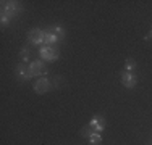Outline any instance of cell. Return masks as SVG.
Segmentation results:
<instances>
[{
  "mask_svg": "<svg viewBox=\"0 0 152 145\" xmlns=\"http://www.w3.org/2000/svg\"><path fill=\"white\" fill-rule=\"evenodd\" d=\"M50 87H52V82L47 78H41L34 82V92L36 94H45L50 90Z\"/></svg>",
  "mask_w": 152,
  "mask_h": 145,
  "instance_id": "52a82bcc",
  "label": "cell"
},
{
  "mask_svg": "<svg viewBox=\"0 0 152 145\" xmlns=\"http://www.w3.org/2000/svg\"><path fill=\"white\" fill-rule=\"evenodd\" d=\"M20 10H21L20 2H2V18H0L2 26H5Z\"/></svg>",
  "mask_w": 152,
  "mask_h": 145,
  "instance_id": "6da1fadb",
  "label": "cell"
},
{
  "mask_svg": "<svg viewBox=\"0 0 152 145\" xmlns=\"http://www.w3.org/2000/svg\"><path fill=\"white\" fill-rule=\"evenodd\" d=\"M49 32H52V34H55L58 39H63V36H65V31H63V28H61V26H57V24H55V26H50V28H49Z\"/></svg>",
  "mask_w": 152,
  "mask_h": 145,
  "instance_id": "30bf717a",
  "label": "cell"
},
{
  "mask_svg": "<svg viewBox=\"0 0 152 145\" xmlns=\"http://www.w3.org/2000/svg\"><path fill=\"white\" fill-rule=\"evenodd\" d=\"M149 37H152V28H151V32H149Z\"/></svg>",
  "mask_w": 152,
  "mask_h": 145,
  "instance_id": "5bb4252c",
  "label": "cell"
},
{
  "mask_svg": "<svg viewBox=\"0 0 152 145\" xmlns=\"http://www.w3.org/2000/svg\"><path fill=\"white\" fill-rule=\"evenodd\" d=\"M28 68H29V72H31L32 78H34V76L45 74V72H47V68H45V65H44V61H42V60H34V61H31Z\"/></svg>",
  "mask_w": 152,
  "mask_h": 145,
  "instance_id": "5b68a950",
  "label": "cell"
},
{
  "mask_svg": "<svg viewBox=\"0 0 152 145\" xmlns=\"http://www.w3.org/2000/svg\"><path fill=\"white\" fill-rule=\"evenodd\" d=\"M88 128L91 129L92 134H96V132L100 134V132L104 130V128H105V118H104L102 115H94L92 119L89 121Z\"/></svg>",
  "mask_w": 152,
  "mask_h": 145,
  "instance_id": "3957f363",
  "label": "cell"
},
{
  "mask_svg": "<svg viewBox=\"0 0 152 145\" xmlns=\"http://www.w3.org/2000/svg\"><path fill=\"white\" fill-rule=\"evenodd\" d=\"M134 68H136V61L133 60V58H126V61H125V71L131 72Z\"/></svg>",
  "mask_w": 152,
  "mask_h": 145,
  "instance_id": "4fadbf2b",
  "label": "cell"
},
{
  "mask_svg": "<svg viewBox=\"0 0 152 145\" xmlns=\"http://www.w3.org/2000/svg\"><path fill=\"white\" fill-rule=\"evenodd\" d=\"M29 57H31V52H29V49H28V47H23V49L20 50V60H21V63H24V61H28V60H29Z\"/></svg>",
  "mask_w": 152,
  "mask_h": 145,
  "instance_id": "8fae6325",
  "label": "cell"
},
{
  "mask_svg": "<svg viewBox=\"0 0 152 145\" xmlns=\"http://www.w3.org/2000/svg\"><path fill=\"white\" fill-rule=\"evenodd\" d=\"M58 41H60V39L57 37L55 34H52V32H47V34H45V44H44V45H52V47H55L57 44H58Z\"/></svg>",
  "mask_w": 152,
  "mask_h": 145,
  "instance_id": "9c48e42d",
  "label": "cell"
},
{
  "mask_svg": "<svg viewBox=\"0 0 152 145\" xmlns=\"http://www.w3.org/2000/svg\"><path fill=\"white\" fill-rule=\"evenodd\" d=\"M121 84L126 87V89H133L137 84V76L134 72H129V71H123L121 72Z\"/></svg>",
  "mask_w": 152,
  "mask_h": 145,
  "instance_id": "8992f818",
  "label": "cell"
},
{
  "mask_svg": "<svg viewBox=\"0 0 152 145\" xmlns=\"http://www.w3.org/2000/svg\"><path fill=\"white\" fill-rule=\"evenodd\" d=\"M15 72H16L18 79H20L21 82H26V81H29V79L32 78L31 72H29V68H28L24 63H20V65H18L16 70H15Z\"/></svg>",
  "mask_w": 152,
  "mask_h": 145,
  "instance_id": "ba28073f",
  "label": "cell"
},
{
  "mask_svg": "<svg viewBox=\"0 0 152 145\" xmlns=\"http://www.w3.org/2000/svg\"><path fill=\"white\" fill-rule=\"evenodd\" d=\"M89 142H91V145H100L102 144V134H92L91 137H89Z\"/></svg>",
  "mask_w": 152,
  "mask_h": 145,
  "instance_id": "7c38bea8",
  "label": "cell"
},
{
  "mask_svg": "<svg viewBox=\"0 0 152 145\" xmlns=\"http://www.w3.org/2000/svg\"><path fill=\"white\" fill-rule=\"evenodd\" d=\"M39 55H41V60H44V61H55V60H58L60 52H58L57 47L42 45L41 49H39Z\"/></svg>",
  "mask_w": 152,
  "mask_h": 145,
  "instance_id": "7a4b0ae2",
  "label": "cell"
},
{
  "mask_svg": "<svg viewBox=\"0 0 152 145\" xmlns=\"http://www.w3.org/2000/svg\"><path fill=\"white\" fill-rule=\"evenodd\" d=\"M45 34L47 32L41 31V29H31L29 34H28V39L32 45H44L45 44Z\"/></svg>",
  "mask_w": 152,
  "mask_h": 145,
  "instance_id": "277c9868",
  "label": "cell"
}]
</instances>
